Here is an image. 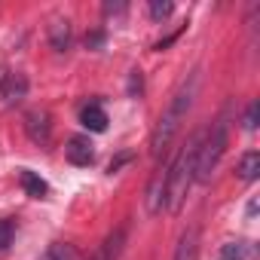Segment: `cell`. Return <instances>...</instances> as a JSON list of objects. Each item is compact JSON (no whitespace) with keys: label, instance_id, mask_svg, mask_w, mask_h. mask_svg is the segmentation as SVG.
<instances>
[{"label":"cell","instance_id":"cell-1","mask_svg":"<svg viewBox=\"0 0 260 260\" xmlns=\"http://www.w3.org/2000/svg\"><path fill=\"white\" fill-rule=\"evenodd\" d=\"M205 132V128H202ZM202 132L190 135L187 144L172 156V162L166 166V211L178 214L190 187L196 184V156H199V144H202Z\"/></svg>","mask_w":260,"mask_h":260},{"label":"cell","instance_id":"cell-2","mask_svg":"<svg viewBox=\"0 0 260 260\" xmlns=\"http://www.w3.org/2000/svg\"><path fill=\"white\" fill-rule=\"evenodd\" d=\"M196 89H199V74L193 71V74H190V80H184V83H181V89L175 92V98L169 101L166 113L159 116V122H156V128H153L150 153H153L156 159L169 150V144H172V138L178 135L181 122L187 119V110H190V104H193V98H196Z\"/></svg>","mask_w":260,"mask_h":260},{"label":"cell","instance_id":"cell-3","mask_svg":"<svg viewBox=\"0 0 260 260\" xmlns=\"http://www.w3.org/2000/svg\"><path fill=\"white\" fill-rule=\"evenodd\" d=\"M223 150H226V119H217L202 132V144H199V156H196V181L199 184L211 181Z\"/></svg>","mask_w":260,"mask_h":260},{"label":"cell","instance_id":"cell-4","mask_svg":"<svg viewBox=\"0 0 260 260\" xmlns=\"http://www.w3.org/2000/svg\"><path fill=\"white\" fill-rule=\"evenodd\" d=\"M125 239H128V223H119L116 230H110L104 236V242L98 245V251L92 254V260H119L122 248H125Z\"/></svg>","mask_w":260,"mask_h":260},{"label":"cell","instance_id":"cell-5","mask_svg":"<svg viewBox=\"0 0 260 260\" xmlns=\"http://www.w3.org/2000/svg\"><path fill=\"white\" fill-rule=\"evenodd\" d=\"M25 128H28V138L40 147H46L52 141V116L46 110H31L25 116Z\"/></svg>","mask_w":260,"mask_h":260},{"label":"cell","instance_id":"cell-6","mask_svg":"<svg viewBox=\"0 0 260 260\" xmlns=\"http://www.w3.org/2000/svg\"><path fill=\"white\" fill-rule=\"evenodd\" d=\"M28 92V83L22 74H13V71H0V98H4L7 104H16L22 101Z\"/></svg>","mask_w":260,"mask_h":260},{"label":"cell","instance_id":"cell-7","mask_svg":"<svg viewBox=\"0 0 260 260\" xmlns=\"http://www.w3.org/2000/svg\"><path fill=\"white\" fill-rule=\"evenodd\" d=\"M64 156H68V162H74V166H92V159H95V150H92V141L86 138V135H74V138H68V147H64Z\"/></svg>","mask_w":260,"mask_h":260},{"label":"cell","instance_id":"cell-8","mask_svg":"<svg viewBox=\"0 0 260 260\" xmlns=\"http://www.w3.org/2000/svg\"><path fill=\"white\" fill-rule=\"evenodd\" d=\"M175 260H199V226H187L178 239Z\"/></svg>","mask_w":260,"mask_h":260},{"label":"cell","instance_id":"cell-9","mask_svg":"<svg viewBox=\"0 0 260 260\" xmlns=\"http://www.w3.org/2000/svg\"><path fill=\"white\" fill-rule=\"evenodd\" d=\"M71 40H74L71 22L68 19H52V25H49V43H52V49L55 52H68L71 49Z\"/></svg>","mask_w":260,"mask_h":260},{"label":"cell","instance_id":"cell-10","mask_svg":"<svg viewBox=\"0 0 260 260\" xmlns=\"http://www.w3.org/2000/svg\"><path fill=\"white\" fill-rule=\"evenodd\" d=\"M19 184H22V190H25L31 199H46V193H49V184H46L37 172H31V169H22V172H19Z\"/></svg>","mask_w":260,"mask_h":260},{"label":"cell","instance_id":"cell-11","mask_svg":"<svg viewBox=\"0 0 260 260\" xmlns=\"http://www.w3.org/2000/svg\"><path fill=\"white\" fill-rule=\"evenodd\" d=\"M80 122L89 128V132H104V128H107V113L98 104H86L80 110Z\"/></svg>","mask_w":260,"mask_h":260},{"label":"cell","instance_id":"cell-12","mask_svg":"<svg viewBox=\"0 0 260 260\" xmlns=\"http://www.w3.org/2000/svg\"><path fill=\"white\" fill-rule=\"evenodd\" d=\"M236 175H239L242 181H257V175H260V153H257V150L245 153V156L239 159V169H236Z\"/></svg>","mask_w":260,"mask_h":260},{"label":"cell","instance_id":"cell-13","mask_svg":"<svg viewBox=\"0 0 260 260\" xmlns=\"http://www.w3.org/2000/svg\"><path fill=\"white\" fill-rule=\"evenodd\" d=\"M220 257H223V260H245V257H248V245H245V242H230V245H223Z\"/></svg>","mask_w":260,"mask_h":260},{"label":"cell","instance_id":"cell-14","mask_svg":"<svg viewBox=\"0 0 260 260\" xmlns=\"http://www.w3.org/2000/svg\"><path fill=\"white\" fill-rule=\"evenodd\" d=\"M13 236H16V223L7 220V217H0V251H7V248H10Z\"/></svg>","mask_w":260,"mask_h":260},{"label":"cell","instance_id":"cell-15","mask_svg":"<svg viewBox=\"0 0 260 260\" xmlns=\"http://www.w3.org/2000/svg\"><path fill=\"white\" fill-rule=\"evenodd\" d=\"M49 260H77V251H74L71 245H61V242H55V245L49 248Z\"/></svg>","mask_w":260,"mask_h":260},{"label":"cell","instance_id":"cell-16","mask_svg":"<svg viewBox=\"0 0 260 260\" xmlns=\"http://www.w3.org/2000/svg\"><path fill=\"white\" fill-rule=\"evenodd\" d=\"M172 4H169V0H153V4H150V16L153 19H169L172 16Z\"/></svg>","mask_w":260,"mask_h":260},{"label":"cell","instance_id":"cell-17","mask_svg":"<svg viewBox=\"0 0 260 260\" xmlns=\"http://www.w3.org/2000/svg\"><path fill=\"white\" fill-rule=\"evenodd\" d=\"M257 113H260V104L251 101V107H248V113H245V128H257Z\"/></svg>","mask_w":260,"mask_h":260},{"label":"cell","instance_id":"cell-18","mask_svg":"<svg viewBox=\"0 0 260 260\" xmlns=\"http://www.w3.org/2000/svg\"><path fill=\"white\" fill-rule=\"evenodd\" d=\"M128 92H132V95L141 92V74H138V71H132V83H128Z\"/></svg>","mask_w":260,"mask_h":260}]
</instances>
